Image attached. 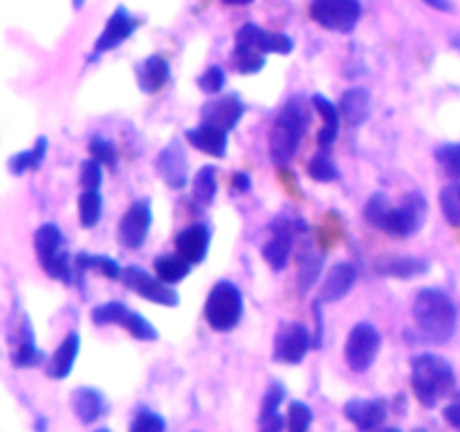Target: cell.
I'll return each instance as SVG.
<instances>
[{
    "label": "cell",
    "mask_w": 460,
    "mask_h": 432,
    "mask_svg": "<svg viewBox=\"0 0 460 432\" xmlns=\"http://www.w3.org/2000/svg\"><path fill=\"white\" fill-rule=\"evenodd\" d=\"M436 160L443 166V171L447 176H452L454 180H460V144L449 142L443 147L436 148Z\"/></svg>",
    "instance_id": "f35d334b"
},
{
    "label": "cell",
    "mask_w": 460,
    "mask_h": 432,
    "mask_svg": "<svg viewBox=\"0 0 460 432\" xmlns=\"http://www.w3.org/2000/svg\"><path fill=\"white\" fill-rule=\"evenodd\" d=\"M81 349V338L79 333L72 331L63 338V342L58 345V349L54 351L52 358L45 363V374L52 381H63V378L70 376V372L75 369L76 356H79Z\"/></svg>",
    "instance_id": "7402d4cb"
},
{
    "label": "cell",
    "mask_w": 460,
    "mask_h": 432,
    "mask_svg": "<svg viewBox=\"0 0 460 432\" xmlns=\"http://www.w3.org/2000/svg\"><path fill=\"white\" fill-rule=\"evenodd\" d=\"M193 201L202 207H209L214 202L216 192H218V180H216V166L207 165L198 169L196 178L191 180Z\"/></svg>",
    "instance_id": "4dcf8cb0"
},
{
    "label": "cell",
    "mask_w": 460,
    "mask_h": 432,
    "mask_svg": "<svg viewBox=\"0 0 460 432\" xmlns=\"http://www.w3.org/2000/svg\"><path fill=\"white\" fill-rule=\"evenodd\" d=\"M454 48H458V50H460V39L454 40Z\"/></svg>",
    "instance_id": "11a10c76"
},
{
    "label": "cell",
    "mask_w": 460,
    "mask_h": 432,
    "mask_svg": "<svg viewBox=\"0 0 460 432\" xmlns=\"http://www.w3.org/2000/svg\"><path fill=\"white\" fill-rule=\"evenodd\" d=\"M153 270H155V274L162 282L173 286V284L182 282V279L191 273V264L184 261L180 255H162L153 261Z\"/></svg>",
    "instance_id": "f1b7e54d"
},
{
    "label": "cell",
    "mask_w": 460,
    "mask_h": 432,
    "mask_svg": "<svg viewBox=\"0 0 460 432\" xmlns=\"http://www.w3.org/2000/svg\"><path fill=\"white\" fill-rule=\"evenodd\" d=\"M382 338L377 328L368 322H359L350 328L349 338H346L344 358L353 372L364 374L373 367L377 354H380Z\"/></svg>",
    "instance_id": "ba28073f"
},
{
    "label": "cell",
    "mask_w": 460,
    "mask_h": 432,
    "mask_svg": "<svg viewBox=\"0 0 460 432\" xmlns=\"http://www.w3.org/2000/svg\"><path fill=\"white\" fill-rule=\"evenodd\" d=\"M243 115H245V104L236 94H216V99L202 104L200 124L232 133Z\"/></svg>",
    "instance_id": "4fadbf2b"
},
{
    "label": "cell",
    "mask_w": 460,
    "mask_h": 432,
    "mask_svg": "<svg viewBox=\"0 0 460 432\" xmlns=\"http://www.w3.org/2000/svg\"><path fill=\"white\" fill-rule=\"evenodd\" d=\"M223 3H227V4H247V3H252V0H223Z\"/></svg>",
    "instance_id": "816d5d0a"
},
{
    "label": "cell",
    "mask_w": 460,
    "mask_h": 432,
    "mask_svg": "<svg viewBox=\"0 0 460 432\" xmlns=\"http://www.w3.org/2000/svg\"><path fill=\"white\" fill-rule=\"evenodd\" d=\"M45 153H48V138L40 135V138H36L34 147L9 158V171H12L13 176H22L27 174V171L39 169L40 162L45 160Z\"/></svg>",
    "instance_id": "83f0119b"
},
{
    "label": "cell",
    "mask_w": 460,
    "mask_h": 432,
    "mask_svg": "<svg viewBox=\"0 0 460 432\" xmlns=\"http://www.w3.org/2000/svg\"><path fill=\"white\" fill-rule=\"evenodd\" d=\"M411 390L425 408H434L456 390V372L438 354H420L411 360Z\"/></svg>",
    "instance_id": "277c9868"
},
{
    "label": "cell",
    "mask_w": 460,
    "mask_h": 432,
    "mask_svg": "<svg viewBox=\"0 0 460 432\" xmlns=\"http://www.w3.org/2000/svg\"><path fill=\"white\" fill-rule=\"evenodd\" d=\"M355 282H358V268L353 264H346V261L335 264L328 270L326 277H323L314 304H335V302L344 300L350 292V288L355 286Z\"/></svg>",
    "instance_id": "e0dca14e"
},
{
    "label": "cell",
    "mask_w": 460,
    "mask_h": 432,
    "mask_svg": "<svg viewBox=\"0 0 460 432\" xmlns=\"http://www.w3.org/2000/svg\"><path fill=\"white\" fill-rule=\"evenodd\" d=\"M340 112L341 120L350 126V129H359V126L367 124V120L371 117V93L367 88H349L341 93L340 97Z\"/></svg>",
    "instance_id": "44dd1931"
},
{
    "label": "cell",
    "mask_w": 460,
    "mask_h": 432,
    "mask_svg": "<svg viewBox=\"0 0 460 432\" xmlns=\"http://www.w3.org/2000/svg\"><path fill=\"white\" fill-rule=\"evenodd\" d=\"M211 246V230L205 223H193L175 237V255L189 264H202Z\"/></svg>",
    "instance_id": "d6986e66"
},
{
    "label": "cell",
    "mask_w": 460,
    "mask_h": 432,
    "mask_svg": "<svg viewBox=\"0 0 460 432\" xmlns=\"http://www.w3.org/2000/svg\"><path fill=\"white\" fill-rule=\"evenodd\" d=\"M97 432H111V430H106V428H102V430H97Z\"/></svg>",
    "instance_id": "6f0895ef"
},
{
    "label": "cell",
    "mask_w": 460,
    "mask_h": 432,
    "mask_svg": "<svg viewBox=\"0 0 460 432\" xmlns=\"http://www.w3.org/2000/svg\"><path fill=\"white\" fill-rule=\"evenodd\" d=\"M308 176L317 183H335L340 178V169L328 156V151H319L313 160L308 162Z\"/></svg>",
    "instance_id": "d590c367"
},
{
    "label": "cell",
    "mask_w": 460,
    "mask_h": 432,
    "mask_svg": "<svg viewBox=\"0 0 460 432\" xmlns=\"http://www.w3.org/2000/svg\"><path fill=\"white\" fill-rule=\"evenodd\" d=\"M34 252L48 277L63 284L75 282V270H72L75 261H70V255L63 250V234L58 225L43 223L40 228H36Z\"/></svg>",
    "instance_id": "5b68a950"
},
{
    "label": "cell",
    "mask_w": 460,
    "mask_h": 432,
    "mask_svg": "<svg viewBox=\"0 0 460 432\" xmlns=\"http://www.w3.org/2000/svg\"><path fill=\"white\" fill-rule=\"evenodd\" d=\"M413 320L425 340L447 345L456 333L458 310L447 292L438 288H422L413 300Z\"/></svg>",
    "instance_id": "7a4b0ae2"
},
{
    "label": "cell",
    "mask_w": 460,
    "mask_h": 432,
    "mask_svg": "<svg viewBox=\"0 0 460 432\" xmlns=\"http://www.w3.org/2000/svg\"><path fill=\"white\" fill-rule=\"evenodd\" d=\"M79 183L84 189H99L103 183V171L102 162H97L94 158L81 162L79 169Z\"/></svg>",
    "instance_id": "f6af8a7d"
},
{
    "label": "cell",
    "mask_w": 460,
    "mask_h": 432,
    "mask_svg": "<svg viewBox=\"0 0 460 432\" xmlns=\"http://www.w3.org/2000/svg\"><path fill=\"white\" fill-rule=\"evenodd\" d=\"M443 418L454 428V430L460 432V390L456 392V394H452V400L445 405Z\"/></svg>",
    "instance_id": "bcb514c9"
},
{
    "label": "cell",
    "mask_w": 460,
    "mask_h": 432,
    "mask_svg": "<svg viewBox=\"0 0 460 432\" xmlns=\"http://www.w3.org/2000/svg\"><path fill=\"white\" fill-rule=\"evenodd\" d=\"M382 432H400V430H398V428H385Z\"/></svg>",
    "instance_id": "db71d44e"
},
{
    "label": "cell",
    "mask_w": 460,
    "mask_h": 432,
    "mask_svg": "<svg viewBox=\"0 0 460 432\" xmlns=\"http://www.w3.org/2000/svg\"><path fill=\"white\" fill-rule=\"evenodd\" d=\"M422 3H425L427 7L436 9V12H443V14L454 12V3H452V0H422Z\"/></svg>",
    "instance_id": "681fc988"
},
{
    "label": "cell",
    "mask_w": 460,
    "mask_h": 432,
    "mask_svg": "<svg viewBox=\"0 0 460 432\" xmlns=\"http://www.w3.org/2000/svg\"><path fill=\"white\" fill-rule=\"evenodd\" d=\"M155 169L160 178L164 180L166 187L171 189H184L189 183V162L187 153H184L182 144L171 142L157 153Z\"/></svg>",
    "instance_id": "2e32d148"
},
{
    "label": "cell",
    "mask_w": 460,
    "mask_h": 432,
    "mask_svg": "<svg viewBox=\"0 0 460 432\" xmlns=\"http://www.w3.org/2000/svg\"><path fill=\"white\" fill-rule=\"evenodd\" d=\"M236 43H245L256 48L263 54H290L295 48V40L288 34H277V32H265L259 25H243L236 32Z\"/></svg>",
    "instance_id": "ac0fdd59"
},
{
    "label": "cell",
    "mask_w": 460,
    "mask_h": 432,
    "mask_svg": "<svg viewBox=\"0 0 460 432\" xmlns=\"http://www.w3.org/2000/svg\"><path fill=\"white\" fill-rule=\"evenodd\" d=\"M121 328H126V331L130 333V336L135 338V340H142V342H155L157 338H160V333H157V328L153 327L151 322H148L144 315L135 313V310H126L124 320H121L119 324Z\"/></svg>",
    "instance_id": "d6a6232c"
},
{
    "label": "cell",
    "mask_w": 460,
    "mask_h": 432,
    "mask_svg": "<svg viewBox=\"0 0 460 432\" xmlns=\"http://www.w3.org/2000/svg\"><path fill=\"white\" fill-rule=\"evenodd\" d=\"M427 214V201L420 192L407 194L402 201V205L394 207L389 202L386 194H373L371 198L364 205V220H367L371 228L386 232L389 237L404 238L416 234L418 230L425 223Z\"/></svg>",
    "instance_id": "6da1fadb"
},
{
    "label": "cell",
    "mask_w": 460,
    "mask_h": 432,
    "mask_svg": "<svg viewBox=\"0 0 460 432\" xmlns=\"http://www.w3.org/2000/svg\"><path fill=\"white\" fill-rule=\"evenodd\" d=\"M232 66L241 75H256L265 68V54L245 43H236L232 50Z\"/></svg>",
    "instance_id": "f546056e"
},
{
    "label": "cell",
    "mask_w": 460,
    "mask_h": 432,
    "mask_svg": "<svg viewBox=\"0 0 460 432\" xmlns=\"http://www.w3.org/2000/svg\"><path fill=\"white\" fill-rule=\"evenodd\" d=\"M344 417L358 432H382L389 417L386 400L382 399H350L344 403Z\"/></svg>",
    "instance_id": "5bb4252c"
},
{
    "label": "cell",
    "mask_w": 460,
    "mask_h": 432,
    "mask_svg": "<svg viewBox=\"0 0 460 432\" xmlns=\"http://www.w3.org/2000/svg\"><path fill=\"white\" fill-rule=\"evenodd\" d=\"M323 268V256L308 252V255L301 256L299 261V273H296V282H299L301 291H310V288L317 284V279L322 277Z\"/></svg>",
    "instance_id": "e575fe53"
},
{
    "label": "cell",
    "mask_w": 460,
    "mask_h": 432,
    "mask_svg": "<svg viewBox=\"0 0 460 432\" xmlns=\"http://www.w3.org/2000/svg\"><path fill=\"white\" fill-rule=\"evenodd\" d=\"M225 84H227V76H225V70L220 66L207 68L200 75V79H198V86H200L202 93L207 94H220Z\"/></svg>",
    "instance_id": "ee69618b"
},
{
    "label": "cell",
    "mask_w": 460,
    "mask_h": 432,
    "mask_svg": "<svg viewBox=\"0 0 460 432\" xmlns=\"http://www.w3.org/2000/svg\"><path fill=\"white\" fill-rule=\"evenodd\" d=\"M137 27H139V21L133 16V14L128 12V9L117 7L115 12L111 14V18H108L103 32L99 34L97 43H94L93 54H94V57H102V54H106V52H111V50L119 48L124 40H128L130 36L135 34V30H137Z\"/></svg>",
    "instance_id": "9a60e30c"
},
{
    "label": "cell",
    "mask_w": 460,
    "mask_h": 432,
    "mask_svg": "<svg viewBox=\"0 0 460 432\" xmlns=\"http://www.w3.org/2000/svg\"><path fill=\"white\" fill-rule=\"evenodd\" d=\"M153 223V210L151 202L146 198H139V201L130 202L128 210L124 212L119 220V228H117V238L124 248L128 250H137L144 246L148 237V230Z\"/></svg>",
    "instance_id": "7c38bea8"
},
{
    "label": "cell",
    "mask_w": 460,
    "mask_h": 432,
    "mask_svg": "<svg viewBox=\"0 0 460 432\" xmlns=\"http://www.w3.org/2000/svg\"><path fill=\"white\" fill-rule=\"evenodd\" d=\"M126 304L121 302H106V304H99L93 309V322L97 327H108V324H121L126 315Z\"/></svg>",
    "instance_id": "ab89813d"
},
{
    "label": "cell",
    "mask_w": 460,
    "mask_h": 432,
    "mask_svg": "<svg viewBox=\"0 0 460 432\" xmlns=\"http://www.w3.org/2000/svg\"><path fill=\"white\" fill-rule=\"evenodd\" d=\"M70 405L75 417L79 418V423H84V426H90V423L99 421L108 410L103 392L97 390V387H88V385L76 387V390L72 392Z\"/></svg>",
    "instance_id": "ffe728a7"
},
{
    "label": "cell",
    "mask_w": 460,
    "mask_h": 432,
    "mask_svg": "<svg viewBox=\"0 0 460 432\" xmlns=\"http://www.w3.org/2000/svg\"><path fill=\"white\" fill-rule=\"evenodd\" d=\"M310 104H313V108L322 115L323 120L322 130H319L317 135V144L322 151H328V148L335 144L337 135H340V124H341L340 106H335V104H332L328 97H323V94H313Z\"/></svg>",
    "instance_id": "cb8c5ba5"
},
{
    "label": "cell",
    "mask_w": 460,
    "mask_h": 432,
    "mask_svg": "<svg viewBox=\"0 0 460 432\" xmlns=\"http://www.w3.org/2000/svg\"><path fill=\"white\" fill-rule=\"evenodd\" d=\"M310 18L323 30L346 34V32H353L362 18V3L359 0H313Z\"/></svg>",
    "instance_id": "52a82bcc"
},
{
    "label": "cell",
    "mask_w": 460,
    "mask_h": 432,
    "mask_svg": "<svg viewBox=\"0 0 460 432\" xmlns=\"http://www.w3.org/2000/svg\"><path fill=\"white\" fill-rule=\"evenodd\" d=\"M84 3H85V0H72V4H75V9L84 7Z\"/></svg>",
    "instance_id": "f5cc1de1"
},
{
    "label": "cell",
    "mask_w": 460,
    "mask_h": 432,
    "mask_svg": "<svg viewBox=\"0 0 460 432\" xmlns=\"http://www.w3.org/2000/svg\"><path fill=\"white\" fill-rule=\"evenodd\" d=\"M440 210L447 223L460 225V183L447 184L440 192Z\"/></svg>",
    "instance_id": "74e56055"
},
{
    "label": "cell",
    "mask_w": 460,
    "mask_h": 432,
    "mask_svg": "<svg viewBox=\"0 0 460 432\" xmlns=\"http://www.w3.org/2000/svg\"><path fill=\"white\" fill-rule=\"evenodd\" d=\"M184 138H187V142L191 144L193 148L207 153V156H211V158L227 156L229 133H225V130L211 129V126H205V124H198L196 129H189L187 133H184Z\"/></svg>",
    "instance_id": "d4e9b609"
},
{
    "label": "cell",
    "mask_w": 460,
    "mask_h": 432,
    "mask_svg": "<svg viewBox=\"0 0 460 432\" xmlns=\"http://www.w3.org/2000/svg\"><path fill=\"white\" fill-rule=\"evenodd\" d=\"M232 189L238 194H245L252 189V176L245 174V171H238V174L232 176Z\"/></svg>",
    "instance_id": "c3c4849f"
},
{
    "label": "cell",
    "mask_w": 460,
    "mask_h": 432,
    "mask_svg": "<svg viewBox=\"0 0 460 432\" xmlns=\"http://www.w3.org/2000/svg\"><path fill=\"white\" fill-rule=\"evenodd\" d=\"M427 270H429V261L420 256H386L376 264V273L395 279H416L427 274Z\"/></svg>",
    "instance_id": "484cf974"
},
{
    "label": "cell",
    "mask_w": 460,
    "mask_h": 432,
    "mask_svg": "<svg viewBox=\"0 0 460 432\" xmlns=\"http://www.w3.org/2000/svg\"><path fill=\"white\" fill-rule=\"evenodd\" d=\"M121 282H124V286L130 288L135 295L144 297V300L153 302V304L169 306V309L180 304L178 291L171 288V284L162 282L157 274L146 273V270L139 268V266H126L124 274H121Z\"/></svg>",
    "instance_id": "9c48e42d"
},
{
    "label": "cell",
    "mask_w": 460,
    "mask_h": 432,
    "mask_svg": "<svg viewBox=\"0 0 460 432\" xmlns=\"http://www.w3.org/2000/svg\"><path fill=\"white\" fill-rule=\"evenodd\" d=\"M286 428V418L281 414H272V417L259 418V432H283Z\"/></svg>",
    "instance_id": "7dc6e473"
},
{
    "label": "cell",
    "mask_w": 460,
    "mask_h": 432,
    "mask_svg": "<svg viewBox=\"0 0 460 432\" xmlns=\"http://www.w3.org/2000/svg\"><path fill=\"white\" fill-rule=\"evenodd\" d=\"M45 363V354L36 346V340L16 342L12 349V364L16 369H31Z\"/></svg>",
    "instance_id": "836d02e7"
},
{
    "label": "cell",
    "mask_w": 460,
    "mask_h": 432,
    "mask_svg": "<svg viewBox=\"0 0 460 432\" xmlns=\"http://www.w3.org/2000/svg\"><path fill=\"white\" fill-rule=\"evenodd\" d=\"M72 261H75L76 273H88V270H93V273L102 274V277L106 279H112V282H115V279H121V274H124V268H121L115 259H111V256L79 252V255H75Z\"/></svg>",
    "instance_id": "4316f807"
},
{
    "label": "cell",
    "mask_w": 460,
    "mask_h": 432,
    "mask_svg": "<svg viewBox=\"0 0 460 432\" xmlns=\"http://www.w3.org/2000/svg\"><path fill=\"white\" fill-rule=\"evenodd\" d=\"M164 430H166V421L160 417V414L151 412V410H142V412H137V417L133 418L128 432H164Z\"/></svg>",
    "instance_id": "7bdbcfd3"
},
{
    "label": "cell",
    "mask_w": 460,
    "mask_h": 432,
    "mask_svg": "<svg viewBox=\"0 0 460 432\" xmlns=\"http://www.w3.org/2000/svg\"><path fill=\"white\" fill-rule=\"evenodd\" d=\"M283 400H286V387H283L281 382H277V381L270 382V387L265 390L263 403H261L259 418H265V417H272V414H277Z\"/></svg>",
    "instance_id": "60d3db41"
},
{
    "label": "cell",
    "mask_w": 460,
    "mask_h": 432,
    "mask_svg": "<svg viewBox=\"0 0 460 432\" xmlns=\"http://www.w3.org/2000/svg\"><path fill=\"white\" fill-rule=\"evenodd\" d=\"M103 198L99 189H84L79 196V223L84 230H93L102 220Z\"/></svg>",
    "instance_id": "1f68e13d"
},
{
    "label": "cell",
    "mask_w": 460,
    "mask_h": 432,
    "mask_svg": "<svg viewBox=\"0 0 460 432\" xmlns=\"http://www.w3.org/2000/svg\"><path fill=\"white\" fill-rule=\"evenodd\" d=\"M304 220L288 219V216H279L270 223V232H272V238L263 246V259L274 273H281L286 270L288 261H290L292 252V241H295V234L299 230H304Z\"/></svg>",
    "instance_id": "30bf717a"
},
{
    "label": "cell",
    "mask_w": 460,
    "mask_h": 432,
    "mask_svg": "<svg viewBox=\"0 0 460 432\" xmlns=\"http://www.w3.org/2000/svg\"><path fill=\"white\" fill-rule=\"evenodd\" d=\"M245 310V302H243V292L238 286L227 279H220L214 284L205 302V320L214 331L227 333L238 327Z\"/></svg>",
    "instance_id": "8992f818"
},
{
    "label": "cell",
    "mask_w": 460,
    "mask_h": 432,
    "mask_svg": "<svg viewBox=\"0 0 460 432\" xmlns=\"http://www.w3.org/2000/svg\"><path fill=\"white\" fill-rule=\"evenodd\" d=\"M313 346L314 340L304 324H281V328L277 331V338H274L272 358L277 360L279 364H299Z\"/></svg>",
    "instance_id": "8fae6325"
},
{
    "label": "cell",
    "mask_w": 460,
    "mask_h": 432,
    "mask_svg": "<svg viewBox=\"0 0 460 432\" xmlns=\"http://www.w3.org/2000/svg\"><path fill=\"white\" fill-rule=\"evenodd\" d=\"M310 122V108L301 97H292L283 104L279 115L274 117V124L270 129V158L277 166L290 165L296 156L304 140L305 129Z\"/></svg>",
    "instance_id": "3957f363"
},
{
    "label": "cell",
    "mask_w": 460,
    "mask_h": 432,
    "mask_svg": "<svg viewBox=\"0 0 460 432\" xmlns=\"http://www.w3.org/2000/svg\"><path fill=\"white\" fill-rule=\"evenodd\" d=\"M34 428H36V432H45V430H48V421H45V417L36 418Z\"/></svg>",
    "instance_id": "f907efd6"
},
{
    "label": "cell",
    "mask_w": 460,
    "mask_h": 432,
    "mask_svg": "<svg viewBox=\"0 0 460 432\" xmlns=\"http://www.w3.org/2000/svg\"><path fill=\"white\" fill-rule=\"evenodd\" d=\"M313 426V410L301 400H292L288 405L286 414V430L288 432H308Z\"/></svg>",
    "instance_id": "8d00e7d4"
},
{
    "label": "cell",
    "mask_w": 460,
    "mask_h": 432,
    "mask_svg": "<svg viewBox=\"0 0 460 432\" xmlns=\"http://www.w3.org/2000/svg\"><path fill=\"white\" fill-rule=\"evenodd\" d=\"M171 79V68L169 61L160 54H151L148 58H144L137 66V86L142 93L155 94L169 84Z\"/></svg>",
    "instance_id": "603a6c76"
},
{
    "label": "cell",
    "mask_w": 460,
    "mask_h": 432,
    "mask_svg": "<svg viewBox=\"0 0 460 432\" xmlns=\"http://www.w3.org/2000/svg\"><path fill=\"white\" fill-rule=\"evenodd\" d=\"M413 432H427V430H422V428H416V430H413Z\"/></svg>",
    "instance_id": "9f6ffc18"
},
{
    "label": "cell",
    "mask_w": 460,
    "mask_h": 432,
    "mask_svg": "<svg viewBox=\"0 0 460 432\" xmlns=\"http://www.w3.org/2000/svg\"><path fill=\"white\" fill-rule=\"evenodd\" d=\"M88 151H90V158H94V160L102 162V165H108V166L117 165L115 144L108 142V140H103V138H99V135L90 138Z\"/></svg>",
    "instance_id": "b9f144b4"
}]
</instances>
